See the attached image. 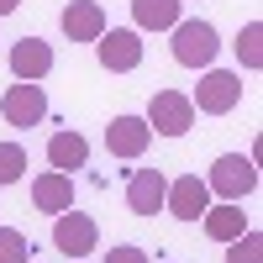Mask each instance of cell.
Here are the masks:
<instances>
[{
	"label": "cell",
	"instance_id": "obj_20",
	"mask_svg": "<svg viewBox=\"0 0 263 263\" xmlns=\"http://www.w3.org/2000/svg\"><path fill=\"white\" fill-rule=\"evenodd\" d=\"M0 263H32V242H27V232L0 227Z\"/></svg>",
	"mask_w": 263,
	"mask_h": 263
},
{
	"label": "cell",
	"instance_id": "obj_5",
	"mask_svg": "<svg viewBox=\"0 0 263 263\" xmlns=\"http://www.w3.org/2000/svg\"><path fill=\"white\" fill-rule=\"evenodd\" d=\"M158 137H184V132L195 126V105H190V95L184 90H158L147 100V116H142Z\"/></svg>",
	"mask_w": 263,
	"mask_h": 263
},
{
	"label": "cell",
	"instance_id": "obj_4",
	"mask_svg": "<svg viewBox=\"0 0 263 263\" xmlns=\"http://www.w3.org/2000/svg\"><path fill=\"white\" fill-rule=\"evenodd\" d=\"M95 58H100V69L105 74H132L142 63V32L137 27H105L100 37H95Z\"/></svg>",
	"mask_w": 263,
	"mask_h": 263
},
{
	"label": "cell",
	"instance_id": "obj_15",
	"mask_svg": "<svg viewBox=\"0 0 263 263\" xmlns=\"http://www.w3.org/2000/svg\"><path fill=\"white\" fill-rule=\"evenodd\" d=\"M179 11H184V0H132L137 32H174L179 27Z\"/></svg>",
	"mask_w": 263,
	"mask_h": 263
},
{
	"label": "cell",
	"instance_id": "obj_17",
	"mask_svg": "<svg viewBox=\"0 0 263 263\" xmlns=\"http://www.w3.org/2000/svg\"><path fill=\"white\" fill-rule=\"evenodd\" d=\"M237 58H242V69H263V21H248L237 32Z\"/></svg>",
	"mask_w": 263,
	"mask_h": 263
},
{
	"label": "cell",
	"instance_id": "obj_10",
	"mask_svg": "<svg viewBox=\"0 0 263 263\" xmlns=\"http://www.w3.org/2000/svg\"><path fill=\"white\" fill-rule=\"evenodd\" d=\"M153 142V126L142 116H116L105 126V147H111V158H142Z\"/></svg>",
	"mask_w": 263,
	"mask_h": 263
},
{
	"label": "cell",
	"instance_id": "obj_8",
	"mask_svg": "<svg viewBox=\"0 0 263 263\" xmlns=\"http://www.w3.org/2000/svg\"><path fill=\"white\" fill-rule=\"evenodd\" d=\"M211 205V190L200 174H179V179H168V195H163V211L179 216V221H200Z\"/></svg>",
	"mask_w": 263,
	"mask_h": 263
},
{
	"label": "cell",
	"instance_id": "obj_22",
	"mask_svg": "<svg viewBox=\"0 0 263 263\" xmlns=\"http://www.w3.org/2000/svg\"><path fill=\"white\" fill-rule=\"evenodd\" d=\"M16 6H21V0H0V16H11V11H16Z\"/></svg>",
	"mask_w": 263,
	"mask_h": 263
},
{
	"label": "cell",
	"instance_id": "obj_11",
	"mask_svg": "<svg viewBox=\"0 0 263 263\" xmlns=\"http://www.w3.org/2000/svg\"><path fill=\"white\" fill-rule=\"evenodd\" d=\"M58 27H63V37H69V42H95V37L105 32L100 0H69V6H63V16H58Z\"/></svg>",
	"mask_w": 263,
	"mask_h": 263
},
{
	"label": "cell",
	"instance_id": "obj_1",
	"mask_svg": "<svg viewBox=\"0 0 263 263\" xmlns=\"http://www.w3.org/2000/svg\"><path fill=\"white\" fill-rule=\"evenodd\" d=\"M205 190L221 195V200H237V205H242L248 195L258 190V163L248 158V153H221V158L211 163V174H205Z\"/></svg>",
	"mask_w": 263,
	"mask_h": 263
},
{
	"label": "cell",
	"instance_id": "obj_9",
	"mask_svg": "<svg viewBox=\"0 0 263 263\" xmlns=\"http://www.w3.org/2000/svg\"><path fill=\"white\" fill-rule=\"evenodd\" d=\"M163 195H168V174L163 168H137L132 184H126V205H132V216H158Z\"/></svg>",
	"mask_w": 263,
	"mask_h": 263
},
{
	"label": "cell",
	"instance_id": "obj_2",
	"mask_svg": "<svg viewBox=\"0 0 263 263\" xmlns=\"http://www.w3.org/2000/svg\"><path fill=\"white\" fill-rule=\"evenodd\" d=\"M190 105L200 116H232L237 105H242V79H237L232 69H205V79L195 84Z\"/></svg>",
	"mask_w": 263,
	"mask_h": 263
},
{
	"label": "cell",
	"instance_id": "obj_18",
	"mask_svg": "<svg viewBox=\"0 0 263 263\" xmlns=\"http://www.w3.org/2000/svg\"><path fill=\"white\" fill-rule=\"evenodd\" d=\"M21 174H27V147L0 142V184H21Z\"/></svg>",
	"mask_w": 263,
	"mask_h": 263
},
{
	"label": "cell",
	"instance_id": "obj_16",
	"mask_svg": "<svg viewBox=\"0 0 263 263\" xmlns=\"http://www.w3.org/2000/svg\"><path fill=\"white\" fill-rule=\"evenodd\" d=\"M48 163L58 174H74V168L90 163V142H84L79 132H53V137H48Z\"/></svg>",
	"mask_w": 263,
	"mask_h": 263
},
{
	"label": "cell",
	"instance_id": "obj_3",
	"mask_svg": "<svg viewBox=\"0 0 263 263\" xmlns=\"http://www.w3.org/2000/svg\"><path fill=\"white\" fill-rule=\"evenodd\" d=\"M221 53V37H216V27L211 21H179V27H174V63H179V69H205V63Z\"/></svg>",
	"mask_w": 263,
	"mask_h": 263
},
{
	"label": "cell",
	"instance_id": "obj_14",
	"mask_svg": "<svg viewBox=\"0 0 263 263\" xmlns=\"http://www.w3.org/2000/svg\"><path fill=\"white\" fill-rule=\"evenodd\" d=\"M200 227H205V237L211 242H232V237H242L248 232V211L237 205V200H221V205H205V216H200Z\"/></svg>",
	"mask_w": 263,
	"mask_h": 263
},
{
	"label": "cell",
	"instance_id": "obj_13",
	"mask_svg": "<svg viewBox=\"0 0 263 263\" xmlns=\"http://www.w3.org/2000/svg\"><path fill=\"white\" fill-rule=\"evenodd\" d=\"M11 74L16 79H32V84H42L53 74V48L42 37H21L16 48H11Z\"/></svg>",
	"mask_w": 263,
	"mask_h": 263
},
{
	"label": "cell",
	"instance_id": "obj_19",
	"mask_svg": "<svg viewBox=\"0 0 263 263\" xmlns=\"http://www.w3.org/2000/svg\"><path fill=\"white\" fill-rule=\"evenodd\" d=\"M227 263H263V237L253 227L242 237H232V242H227Z\"/></svg>",
	"mask_w": 263,
	"mask_h": 263
},
{
	"label": "cell",
	"instance_id": "obj_6",
	"mask_svg": "<svg viewBox=\"0 0 263 263\" xmlns=\"http://www.w3.org/2000/svg\"><path fill=\"white\" fill-rule=\"evenodd\" d=\"M95 242H100L95 216H84V211H74V205L53 216V248H58V253H69L74 263H79L84 253H95Z\"/></svg>",
	"mask_w": 263,
	"mask_h": 263
},
{
	"label": "cell",
	"instance_id": "obj_7",
	"mask_svg": "<svg viewBox=\"0 0 263 263\" xmlns=\"http://www.w3.org/2000/svg\"><path fill=\"white\" fill-rule=\"evenodd\" d=\"M0 116H6L11 126H42V116H48V95H42V84L32 79H16L6 95H0Z\"/></svg>",
	"mask_w": 263,
	"mask_h": 263
},
{
	"label": "cell",
	"instance_id": "obj_12",
	"mask_svg": "<svg viewBox=\"0 0 263 263\" xmlns=\"http://www.w3.org/2000/svg\"><path fill=\"white\" fill-rule=\"evenodd\" d=\"M32 205H37L42 216L69 211V205H74V174H58V168L37 174V179H32Z\"/></svg>",
	"mask_w": 263,
	"mask_h": 263
},
{
	"label": "cell",
	"instance_id": "obj_21",
	"mask_svg": "<svg viewBox=\"0 0 263 263\" xmlns=\"http://www.w3.org/2000/svg\"><path fill=\"white\" fill-rule=\"evenodd\" d=\"M105 263H153V258H147V248H137V242H116L111 253H105Z\"/></svg>",
	"mask_w": 263,
	"mask_h": 263
}]
</instances>
